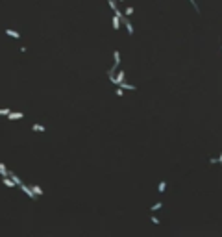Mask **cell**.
I'll return each mask as SVG.
<instances>
[{
    "label": "cell",
    "instance_id": "cell-1",
    "mask_svg": "<svg viewBox=\"0 0 222 237\" xmlns=\"http://www.w3.org/2000/svg\"><path fill=\"white\" fill-rule=\"evenodd\" d=\"M19 187H20V189H22V193H24V194H26V197L30 198V200H37V198H35V194L32 193V189H30V187H28L26 184H22V185H19Z\"/></svg>",
    "mask_w": 222,
    "mask_h": 237
},
{
    "label": "cell",
    "instance_id": "cell-2",
    "mask_svg": "<svg viewBox=\"0 0 222 237\" xmlns=\"http://www.w3.org/2000/svg\"><path fill=\"white\" fill-rule=\"evenodd\" d=\"M120 22H122L124 26H126V30H128V33H130V35H133V32H135V30H133V26H131V22H130V20H128L126 17H124V19L120 20Z\"/></svg>",
    "mask_w": 222,
    "mask_h": 237
},
{
    "label": "cell",
    "instance_id": "cell-3",
    "mask_svg": "<svg viewBox=\"0 0 222 237\" xmlns=\"http://www.w3.org/2000/svg\"><path fill=\"white\" fill-rule=\"evenodd\" d=\"M24 117V113H22V111H11V113L8 115V119H9V121H17V119H22Z\"/></svg>",
    "mask_w": 222,
    "mask_h": 237
},
{
    "label": "cell",
    "instance_id": "cell-4",
    "mask_svg": "<svg viewBox=\"0 0 222 237\" xmlns=\"http://www.w3.org/2000/svg\"><path fill=\"white\" fill-rule=\"evenodd\" d=\"M9 178H11V182L15 184V185H22V184H24L22 180H20V178L17 176V174H15V172H9Z\"/></svg>",
    "mask_w": 222,
    "mask_h": 237
},
{
    "label": "cell",
    "instance_id": "cell-5",
    "mask_svg": "<svg viewBox=\"0 0 222 237\" xmlns=\"http://www.w3.org/2000/svg\"><path fill=\"white\" fill-rule=\"evenodd\" d=\"M32 193L35 194V198H39V197H43V189H41L39 185H32Z\"/></svg>",
    "mask_w": 222,
    "mask_h": 237
},
{
    "label": "cell",
    "instance_id": "cell-6",
    "mask_svg": "<svg viewBox=\"0 0 222 237\" xmlns=\"http://www.w3.org/2000/svg\"><path fill=\"white\" fill-rule=\"evenodd\" d=\"M6 33H8L9 37H13V39H19V37H20V33L15 32V30H11V28H6Z\"/></svg>",
    "mask_w": 222,
    "mask_h": 237
},
{
    "label": "cell",
    "instance_id": "cell-7",
    "mask_svg": "<svg viewBox=\"0 0 222 237\" xmlns=\"http://www.w3.org/2000/svg\"><path fill=\"white\" fill-rule=\"evenodd\" d=\"M120 89H122V91H133L135 85H131V83H126V82H124V83H120Z\"/></svg>",
    "mask_w": 222,
    "mask_h": 237
},
{
    "label": "cell",
    "instance_id": "cell-8",
    "mask_svg": "<svg viewBox=\"0 0 222 237\" xmlns=\"http://www.w3.org/2000/svg\"><path fill=\"white\" fill-rule=\"evenodd\" d=\"M0 174H2V178H8V176H9V171L6 169L4 163H0Z\"/></svg>",
    "mask_w": 222,
    "mask_h": 237
},
{
    "label": "cell",
    "instance_id": "cell-9",
    "mask_svg": "<svg viewBox=\"0 0 222 237\" xmlns=\"http://www.w3.org/2000/svg\"><path fill=\"white\" fill-rule=\"evenodd\" d=\"M161 207H163V202H156V204L150 207V211H152V213H156V211H159V210H161Z\"/></svg>",
    "mask_w": 222,
    "mask_h": 237
},
{
    "label": "cell",
    "instance_id": "cell-10",
    "mask_svg": "<svg viewBox=\"0 0 222 237\" xmlns=\"http://www.w3.org/2000/svg\"><path fill=\"white\" fill-rule=\"evenodd\" d=\"M111 22H113V30H120V20L115 15H113V19H111Z\"/></svg>",
    "mask_w": 222,
    "mask_h": 237
},
{
    "label": "cell",
    "instance_id": "cell-11",
    "mask_svg": "<svg viewBox=\"0 0 222 237\" xmlns=\"http://www.w3.org/2000/svg\"><path fill=\"white\" fill-rule=\"evenodd\" d=\"M32 130L33 132H46V128L43 126V124H32Z\"/></svg>",
    "mask_w": 222,
    "mask_h": 237
},
{
    "label": "cell",
    "instance_id": "cell-12",
    "mask_svg": "<svg viewBox=\"0 0 222 237\" xmlns=\"http://www.w3.org/2000/svg\"><path fill=\"white\" fill-rule=\"evenodd\" d=\"M2 184H4L6 187H15V184L11 182V178H9V176H8V178H2Z\"/></svg>",
    "mask_w": 222,
    "mask_h": 237
},
{
    "label": "cell",
    "instance_id": "cell-13",
    "mask_svg": "<svg viewBox=\"0 0 222 237\" xmlns=\"http://www.w3.org/2000/svg\"><path fill=\"white\" fill-rule=\"evenodd\" d=\"M165 189H166V182L163 180V182H159V185H157V191H159V193H165Z\"/></svg>",
    "mask_w": 222,
    "mask_h": 237
},
{
    "label": "cell",
    "instance_id": "cell-14",
    "mask_svg": "<svg viewBox=\"0 0 222 237\" xmlns=\"http://www.w3.org/2000/svg\"><path fill=\"white\" fill-rule=\"evenodd\" d=\"M11 113V109H8V108H0V117H8Z\"/></svg>",
    "mask_w": 222,
    "mask_h": 237
},
{
    "label": "cell",
    "instance_id": "cell-15",
    "mask_svg": "<svg viewBox=\"0 0 222 237\" xmlns=\"http://www.w3.org/2000/svg\"><path fill=\"white\" fill-rule=\"evenodd\" d=\"M107 6H109V8L113 9V11H115V9H119V6H117V2H115V0H107Z\"/></svg>",
    "mask_w": 222,
    "mask_h": 237
},
{
    "label": "cell",
    "instance_id": "cell-16",
    "mask_svg": "<svg viewBox=\"0 0 222 237\" xmlns=\"http://www.w3.org/2000/svg\"><path fill=\"white\" fill-rule=\"evenodd\" d=\"M150 220H152V222H154V224H156V226H159V224H161V220H159V219L156 217V215H150Z\"/></svg>",
    "mask_w": 222,
    "mask_h": 237
},
{
    "label": "cell",
    "instance_id": "cell-17",
    "mask_svg": "<svg viewBox=\"0 0 222 237\" xmlns=\"http://www.w3.org/2000/svg\"><path fill=\"white\" fill-rule=\"evenodd\" d=\"M131 13H133V8H130V6H128V8L124 9V17H126V15H131Z\"/></svg>",
    "mask_w": 222,
    "mask_h": 237
},
{
    "label": "cell",
    "instance_id": "cell-18",
    "mask_svg": "<svg viewBox=\"0 0 222 237\" xmlns=\"http://www.w3.org/2000/svg\"><path fill=\"white\" fill-rule=\"evenodd\" d=\"M115 95H117V96H124V91H122L120 87H117V91H115Z\"/></svg>",
    "mask_w": 222,
    "mask_h": 237
},
{
    "label": "cell",
    "instance_id": "cell-19",
    "mask_svg": "<svg viewBox=\"0 0 222 237\" xmlns=\"http://www.w3.org/2000/svg\"><path fill=\"white\" fill-rule=\"evenodd\" d=\"M217 163H222V154H218V158H217Z\"/></svg>",
    "mask_w": 222,
    "mask_h": 237
},
{
    "label": "cell",
    "instance_id": "cell-20",
    "mask_svg": "<svg viewBox=\"0 0 222 237\" xmlns=\"http://www.w3.org/2000/svg\"><path fill=\"white\" fill-rule=\"evenodd\" d=\"M115 2H124V0H115Z\"/></svg>",
    "mask_w": 222,
    "mask_h": 237
},
{
    "label": "cell",
    "instance_id": "cell-21",
    "mask_svg": "<svg viewBox=\"0 0 222 237\" xmlns=\"http://www.w3.org/2000/svg\"><path fill=\"white\" fill-rule=\"evenodd\" d=\"M220 50H222V45H220Z\"/></svg>",
    "mask_w": 222,
    "mask_h": 237
}]
</instances>
